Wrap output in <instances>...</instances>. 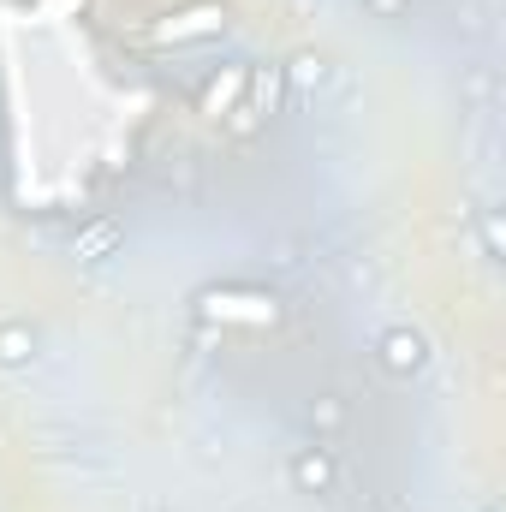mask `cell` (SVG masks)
<instances>
[{"mask_svg": "<svg viewBox=\"0 0 506 512\" xmlns=\"http://www.w3.org/2000/svg\"><path fill=\"white\" fill-rule=\"evenodd\" d=\"M245 78H251V66H221V72L197 90V114H203V120H227V114L245 102Z\"/></svg>", "mask_w": 506, "mask_h": 512, "instance_id": "4", "label": "cell"}, {"mask_svg": "<svg viewBox=\"0 0 506 512\" xmlns=\"http://www.w3.org/2000/svg\"><path fill=\"white\" fill-rule=\"evenodd\" d=\"M376 358L387 376H417L423 364H429V340L417 334V328H387L376 340Z\"/></svg>", "mask_w": 506, "mask_h": 512, "instance_id": "3", "label": "cell"}, {"mask_svg": "<svg viewBox=\"0 0 506 512\" xmlns=\"http://www.w3.org/2000/svg\"><path fill=\"white\" fill-rule=\"evenodd\" d=\"M310 423H316V429H340V423H346V405H340L334 393H322V399L310 405Z\"/></svg>", "mask_w": 506, "mask_h": 512, "instance_id": "10", "label": "cell"}, {"mask_svg": "<svg viewBox=\"0 0 506 512\" xmlns=\"http://www.w3.org/2000/svg\"><path fill=\"white\" fill-rule=\"evenodd\" d=\"M280 78H286V96H316L328 84V60L322 54H298V60L280 66Z\"/></svg>", "mask_w": 506, "mask_h": 512, "instance_id": "8", "label": "cell"}, {"mask_svg": "<svg viewBox=\"0 0 506 512\" xmlns=\"http://www.w3.org/2000/svg\"><path fill=\"white\" fill-rule=\"evenodd\" d=\"M334 477H340V471H334V453H328V447H304V453L292 459V483H298L304 495H328Z\"/></svg>", "mask_w": 506, "mask_h": 512, "instance_id": "5", "label": "cell"}, {"mask_svg": "<svg viewBox=\"0 0 506 512\" xmlns=\"http://www.w3.org/2000/svg\"><path fill=\"white\" fill-rule=\"evenodd\" d=\"M197 310L209 322H245V328H262L280 316L274 292H251V286H209V292H197Z\"/></svg>", "mask_w": 506, "mask_h": 512, "instance_id": "1", "label": "cell"}, {"mask_svg": "<svg viewBox=\"0 0 506 512\" xmlns=\"http://www.w3.org/2000/svg\"><path fill=\"white\" fill-rule=\"evenodd\" d=\"M483 251H489V262L506 251V221H501V209H483Z\"/></svg>", "mask_w": 506, "mask_h": 512, "instance_id": "11", "label": "cell"}, {"mask_svg": "<svg viewBox=\"0 0 506 512\" xmlns=\"http://www.w3.org/2000/svg\"><path fill=\"white\" fill-rule=\"evenodd\" d=\"M364 6H370L376 18H405V12H411V0H364Z\"/></svg>", "mask_w": 506, "mask_h": 512, "instance_id": "12", "label": "cell"}, {"mask_svg": "<svg viewBox=\"0 0 506 512\" xmlns=\"http://www.w3.org/2000/svg\"><path fill=\"white\" fill-rule=\"evenodd\" d=\"M120 233H126V227H120L114 215H102V221L78 227V239H72V256H78V262H102V256L120 245Z\"/></svg>", "mask_w": 506, "mask_h": 512, "instance_id": "7", "label": "cell"}, {"mask_svg": "<svg viewBox=\"0 0 506 512\" xmlns=\"http://www.w3.org/2000/svg\"><path fill=\"white\" fill-rule=\"evenodd\" d=\"M280 96H286V78H280V66H251V78H245V108H251L256 120L280 114Z\"/></svg>", "mask_w": 506, "mask_h": 512, "instance_id": "6", "label": "cell"}, {"mask_svg": "<svg viewBox=\"0 0 506 512\" xmlns=\"http://www.w3.org/2000/svg\"><path fill=\"white\" fill-rule=\"evenodd\" d=\"M30 358H36V334H30L24 322H0V364L18 370V364H30Z\"/></svg>", "mask_w": 506, "mask_h": 512, "instance_id": "9", "label": "cell"}, {"mask_svg": "<svg viewBox=\"0 0 506 512\" xmlns=\"http://www.w3.org/2000/svg\"><path fill=\"white\" fill-rule=\"evenodd\" d=\"M221 30H227V6L203 0V6H185V12L161 18L155 24V42H203V36H221Z\"/></svg>", "mask_w": 506, "mask_h": 512, "instance_id": "2", "label": "cell"}]
</instances>
